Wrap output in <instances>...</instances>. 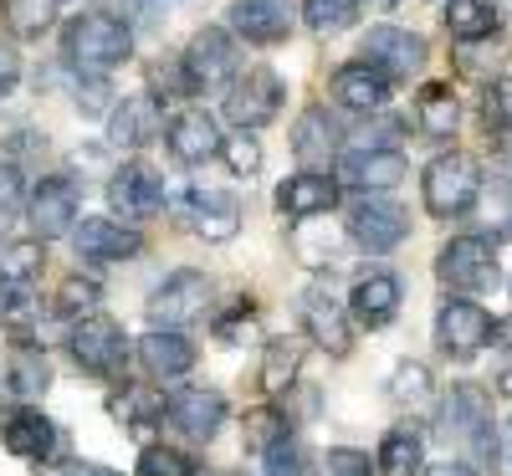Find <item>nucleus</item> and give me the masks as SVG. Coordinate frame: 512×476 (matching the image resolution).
<instances>
[{"label":"nucleus","instance_id":"1","mask_svg":"<svg viewBox=\"0 0 512 476\" xmlns=\"http://www.w3.org/2000/svg\"><path fill=\"white\" fill-rule=\"evenodd\" d=\"M62 52H67V62H72L82 77H108L113 67L128 62V52H134V36H128V26H123L118 16L93 11V16L67 21Z\"/></svg>","mask_w":512,"mask_h":476},{"label":"nucleus","instance_id":"2","mask_svg":"<svg viewBox=\"0 0 512 476\" xmlns=\"http://www.w3.org/2000/svg\"><path fill=\"white\" fill-rule=\"evenodd\" d=\"M420 190H425V210H431L436 221H456V215H466L477 205L482 169H477V159H466V154H441V159L425 164Z\"/></svg>","mask_w":512,"mask_h":476},{"label":"nucleus","instance_id":"3","mask_svg":"<svg viewBox=\"0 0 512 476\" xmlns=\"http://www.w3.org/2000/svg\"><path fill=\"white\" fill-rule=\"evenodd\" d=\"M241 72V57H236V41L231 31L221 26H205L190 36V47L180 57V82L185 93H216V88H231Z\"/></svg>","mask_w":512,"mask_h":476},{"label":"nucleus","instance_id":"4","mask_svg":"<svg viewBox=\"0 0 512 476\" xmlns=\"http://www.w3.org/2000/svg\"><path fill=\"white\" fill-rule=\"evenodd\" d=\"M67 354L82 374H93V379H113L128 369V333L103 318V313H88V318H77L72 333H67Z\"/></svg>","mask_w":512,"mask_h":476},{"label":"nucleus","instance_id":"5","mask_svg":"<svg viewBox=\"0 0 512 476\" xmlns=\"http://www.w3.org/2000/svg\"><path fill=\"white\" fill-rule=\"evenodd\" d=\"M436 277L446 292H461V297H472V292H487L497 282V241L492 236H456L441 246L436 256Z\"/></svg>","mask_w":512,"mask_h":476},{"label":"nucleus","instance_id":"6","mask_svg":"<svg viewBox=\"0 0 512 476\" xmlns=\"http://www.w3.org/2000/svg\"><path fill=\"white\" fill-rule=\"evenodd\" d=\"M492 338H497V323H492V313L482 308V302H472V297H446L441 302V313H436V343H441V354L477 359Z\"/></svg>","mask_w":512,"mask_h":476},{"label":"nucleus","instance_id":"7","mask_svg":"<svg viewBox=\"0 0 512 476\" xmlns=\"http://www.w3.org/2000/svg\"><path fill=\"white\" fill-rule=\"evenodd\" d=\"M175 221H185L200 241H231L241 231V205L231 190L216 185H185L175 195Z\"/></svg>","mask_w":512,"mask_h":476},{"label":"nucleus","instance_id":"8","mask_svg":"<svg viewBox=\"0 0 512 476\" xmlns=\"http://www.w3.org/2000/svg\"><path fill=\"white\" fill-rule=\"evenodd\" d=\"M441 430L446 436H456L466 451H472L477 461H492L497 446H492V405L477 384H456L446 405H441Z\"/></svg>","mask_w":512,"mask_h":476},{"label":"nucleus","instance_id":"9","mask_svg":"<svg viewBox=\"0 0 512 476\" xmlns=\"http://www.w3.org/2000/svg\"><path fill=\"white\" fill-rule=\"evenodd\" d=\"M297 313H303V328H308V338L318 343L323 354L344 359V354L354 349V323H349V313H344V302L328 292V282L303 287V297H297Z\"/></svg>","mask_w":512,"mask_h":476},{"label":"nucleus","instance_id":"10","mask_svg":"<svg viewBox=\"0 0 512 476\" xmlns=\"http://www.w3.org/2000/svg\"><path fill=\"white\" fill-rule=\"evenodd\" d=\"M277 108H282V77L272 67H246L226 88V118L236 128H262L277 118Z\"/></svg>","mask_w":512,"mask_h":476},{"label":"nucleus","instance_id":"11","mask_svg":"<svg viewBox=\"0 0 512 476\" xmlns=\"http://www.w3.org/2000/svg\"><path fill=\"white\" fill-rule=\"evenodd\" d=\"M410 231V215L395 205V200H379V195H364L349 205V241L364 246L369 256H384L395 251Z\"/></svg>","mask_w":512,"mask_h":476},{"label":"nucleus","instance_id":"12","mask_svg":"<svg viewBox=\"0 0 512 476\" xmlns=\"http://www.w3.org/2000/svg\"><path fill=\"white\" fill-rule=\"evenodd\" d=\"M205 308H210V277L195 267H180L149 297V323L154 328H185V323L205 318Z\"/></svg>","mask_w":512,"mask_h":476},{"label":"nucleus","instance_id":"13","mask_svg":"<svg viewBox=\"0 0 512 476\" xmlns=\"http://www.w3.org/2000/svg\"><path fill=\"white\" fill-rule=\"evenodd\" d=\"M77 185L67 175H47V180H36L31 185V200H26V215H31V231L36 241H52V236H67L77 231Z\"/></svg>","mask_w":512,"mask_h":476},{"label":"nucleus","instance_id":"14","mask_svg":"<svg viewBox=\"0 0 512 476\" xmlns=\"http://www.w3.org/2000/svg\"><path fill=\"white\" fill-rule=\"evenodd\" d=\"M108 205H113V221H128V226L149 221V215L164 210V180L149 164H123L108 180Z\"/></svg>","mask_w":512,"mask_h":476},{"label":"nucleus","instance_id":"15","mask_svg":"<svg viewBox=\"0 0 512 476\" xmlns=\"http://www.w3.org/2000/svg\"><path fill=\"white\" fill-rule=\"evenodd\" d=\"M333 180L344 190H364V195L395 190L405 180V154L400 149H344L338 154V175Z\"/></svg>","mask_w":512,"mask_h":476},{"label":"nucleus","instance_id":"16","mask_svg":"<svg viewBox=\"0 0 512 476\" xmlns=\"http://www.w3.org/2000/svg\"><path fill=\"white\" fill-rule=\"evenodd\" d=\"M164 420L190 441H210L226 425V395H216V389H175L164 400Z\"/></svg>","mask_w":512,"mask_h":476},{"label":"nucleus","instance_id":"17","mask_svg":"<svg viewBox=\"0 0 512 476\" xmlns=\"http://www.w3.org/2000/svg\"><path fill=\"white\" fill-rule=\"evenodd\" d=\"M0 441H6V451L21 456V461H57V456H62V430L41 415V410H31V405H21V410L6 415V425H0Z\"/></svg>","mask_w":512,"mask_h":476},{"label":"nucleus","instance_id":"18","mask_svg":"<svg viewBox=\"0 0 512 476\" xmlns=\"http://www.w3.org/2000/svg\"><path fill=\"white\" fill-rule=\"evenodd\" d=\"M364 62L379 67L390 82L395 77H410V72L425 67V41L415 31H405V26H374L364 36Z\"/></svg>","mask_w":512,"mask_h":476},{"label":"nucleus","instance_id":"19","mask_svg":"<svg viewBox=\"0 0 512 476\" xmlns=\"http://www.w3.org/2000/svg\"><path fill=\"white\" fill-rule=\"evenodd\" d=\"M400 297H405V287H400V277H395L390 267H369V272L354 282V292H349V313H354L364 328H384V323H395Z\"/></svg>","mask_w":512,"mask_h":476},{"label":"nucleus","instance_id":"20","mask_svg":"<svg viewBox=\"0 0 512 476\" xmlns=\"http://www.w3.org/2000/svg\"><path fill=\"white\" fill-rule=\"evenodd\" d=\"M134 354H139L144 374L159 379V384H169V379H180V374L195 369V343H190L180 328H149V333L139 338Z\"/></svg>","mask_w":512,"mask_h":476},{"label":"nucleus","instance_id":"21","mask_svg":"<svg viewBox=\"0 0 512 476\" xmlns=\"http://www.w3.org/2000/svg\"><path fill=\"white\" fill-rule=\"evenodd\" d=\"M338 185L333 175H318V169H303V175H292L277 185V215L282 221H308V215H323L338 205Z\"/></svg>","mask_w":512,"mask_h":476},{"label":"nucleus","instance_id":"22","mask_svg":"<svg viewBox=\"0 0 512 476\" xmlns=\"http://www.w3.org/2000/svg\"><path fill=\"white\" fill-rule=\"evenodd\" d=\"M221 128L205 108H185L169 118V154L180 164H205V159H221Z\"/></svg>","mask_w":512,"mask_h":476},{"label":"nucleus","instance_id":"23","mask_svg":"<svg viewBox=\"0 0 512 476\" xmlns=\"http://www.w3.org/2000/svg\"><path fill=\"white\" fill-rule=\"evenodd\" d=\"M333 98H338V108L364 113V118L384 113V103H390V77L369 62H349V67L333 72Z\"/></svg>","mask_w":512,"mask_h":476},{"label":"nucleus","instance_id":"24","mask_svg":"<svg viewBox=\"0 0 512 476\" xmlns=\"http://www.w3.org/2000/svg\"><path fill=\"white\" fill-rule=\"evenodd\" d=\"M77 241V256L82 262H123V256H134L144 241L139 231H128V221H108V215H93V221H82L72 231Z\"/></svg>","mask_w":512,"mask_h":476},{"label":"nucleus","instance_id":"25","mask_svg":"<svg viewBox=\"0 0 512 476\" xmlns=\"http://www.w3.org/2000/svg\"><path fill=\"white\" fill-rule=\"evenodd\" d=\"M231 31L246 36L251 47H277V41H287L292 21H287L282 0H236L231 6Z\"/></svg>","mask_w":512,"mask_h":476},{"label":"nucleus","instance_id":"26","mask_svg":"<svg viewBox=\"0 0 512 476\" xmlns=\"http://www.w3.org/2000/svg\"><path fill=\"white\" fill-rule=\"evenodd\" d=\"M344 134H338V123L328 108H303L292 123V154L303 159V164H323V159H338L344 149Z\"/></svg>","mask_w":512,"mask_h":476},{"label":"nucleus","instance_id":"27","mask_svg":"<svg viewBox=\"0 0 512 476\" xmlns=\"http://www.w3.org/2000/svg\"><path fill=\"white\" fill-rule=\"evenodd\" d=\"M154 128H159V103L154 98H123L108 118V139L113 149H139L154 139Z\"/></svg>","mask_w":512,"mask_h":476},{"label":"nucleus","instance_id":"28","mask_svg":"<svg viewBox=\"0 0 512 476\" xmlns=\"http://www.w3.org/2000/svg\"><path fill=\"white\" fill-rule=\"evenodd\" d=\"M379 476H425V436L415 425H395L379 441Z\"/></svg>","mask_w":512,"mask_h":476},{"label":"nucleus","instance_id":"29","mask_svg":"<svg viewBox=\"0 0 512 476\" xmlns=\"http://www.w3.org/2000/svg\"><path fill=\"white\" fill-rule=\"evenodd\" d=\"M497 26H502L497 0H451L446 6V31L456 41H487L497 36Z\"/></svg>","mask_w":512,"mask_h":476},{"label":"nucleus","instance_id":"30","mask_svg":"<svg viewBox=\"0 0 512 476\" xmlns=\"http://www.w3.org/2000/svg\"><path fill=\"white\" fill-rule=\"evenodd\" d=\"M415 123H420V134H431V139L456 134L461 108H456V93L446 88V82H431V88H420V98H415Z\"/></svg>","mask_w":512,"mask_h":476},{"label":"nucleus","instance_id":"31","mask_svg":"<svg viewBox=\"0 0 512 476\" xmlns=\"http://www.w3.org/2000/svg\"><path fill=\"white\" fill-rule=\"evenodd\" d=\"M6 369H11V384H16V400H36L41 389H47V379H52L47 354H41L31 338H16V343H11Z\"/></svg>","mask_w":512,"mask_h":476},{"label":"nucleus","instance_id":"32","mask_svg":"<svg viewBox=\"0 0 512 476\" xmlns=\"http://www.w3.org/2000/svg\"><path fill=\"white\" fill-rule=\"evenodd\" d=\"M297 369H303V343H297V338H272L267 354H262V389H267L272 400L287 395Z\"/></svg>","mask_w":512,"mask_h":476},{"label":"nucleus","instance_id":"33","mask_svg":"<svg viewBox=\"0 0 512 476\" xmlns=\"http://www.w3.org/2000/svg\"><path fill=\"white\" fill-rule=\"evenodd\" d=\"M98 302H103V282L98 277H82V272H72V277H62V287H57V318H88V313H98Z\"/></svg>","mask_w":512,"mask_h":476},{"label":"nucleus","instance_id":"34","mask_svg":"<svg viewBox=\"0 0 512 476\" xmlns=\"http://www.w3.org/2000/svg\"><path fill=\"white\" fill-rule=\"evenodd\" d=\"M36 318V287L31 277H0V323L26 328Z\"/></svg>","mask_w":512,"mask_h":476},{"label":"nucleus","instance_id":"35","mask_svg":"<svg viewBox=\"0 0 512 476\" xmlns=\"http://www.w3.org/2000/svg\"><path fill=\"white\" fill-rule=\"evenodd\" d=\"M287 436H292V425H287V415H282L277 405H262V410L246 415V446H251V451L267 456V451H272L277 441H287Z\"/></svg>","mask_w":512,"mask_h":476},{"label":"nucleus","instance_id":"36","mask_svg":"<svg viewBox=\"0 0 512 476\" xmlns=\"http://www.w3.org/2000/svg\"><path fill=\"white\" fill-rule=\"evenodd\" d=\"M354 16H359V0H303V21L318 36H333V31L354 26Z\"/></svg>","mask_w":512,"mask_h":476},{"label":"nucleus","instance_id":"37","mask_svg":"<svg viewBox=\"0 0 512 476\" xmlns=\"http://www.w3.org/2000/svg\"><path fill=\"white\" fill-rule=\"evenodd\" d=\"M395 405H410V410H420L425 400H431V369L425 364H400L395 374H390V389H384Z\"/></svg>","mask_w":512,"mask_h":476},{"label":"nucleus","instance_id":"38","mask_svg":"<svg viewBox=\"0 0 512 476\" xmlns=\"http://www.w3.org/2000/svg\"><path fill=\"white\" fill-rule=\"evenodd\" d=\"M134 476H200V466H195V456H185L175 446H144Z\"/></svg>","mask_w":512,"mask_h":476},{"label":"nucleus","instance_id":"39","mask_svg":"<svg viewBox=\"0 0 512 476\" xmlns=\"http://www.w3.org/2000/svg\"><path fill=\"white\" fill-rule=\"evenodd\" d=\"M57 16V0H6V26L16 36H41Z\"/></svg>","mask_w":512,"mask_h":476},{"label":"nucleus","instance_id":"40","mask_svg":"<svg viewBox=\"0 0 512 476\" xmlns=\"http://www.w3.org/2000/svg\"><path fill=\"white\" fill-rule=\"evenodd\" d=\"M113 415H118L128 430H139V436H149L154 415H164V400L144 395V389H123V400H113Z\"/></svg>","mask_w":512,"mask_h":476},{"label":"nucleus","instance_id":"41","mask_svg":"<svg viewBox=\"0 0 512 476\" xmlns=\"http://www.w3.org/2000/svg\"><path fill=\"white\" fill-rule=\"evenodd\" d=\"M221 159H226V169H231V175L251 180L256 169H262V144H256V134H251V128H236V134L221 144Z\"/></svg>","mask_w":512,"mask_h":476},{"label":"nucleus","instance_id":"42","mask_svg":"<svg viewBox=\"0 0 512 476\" xmlns=\"http://www.w3.org/2000/svg\"><path fill=\"white\" fill-rule=\"evenodd\" d=\"M26 205V185H21V169L11 159H0V241H6V231L16 226V215Z\"/></svg>","mask_w":512,"mask_h":476},{"label":"nucleus","instance_id":"43","mask_svg":"<svg viewBox=\"0 0 512 476\" xmlns=\"http://www.w3.org/2000/svg\"><path fill=\"white\" fill-rule=\"evenodd\" d=\"M482 118H487V128H497V134H512V77L487 82V93H482Z\"/></svg>","mask_w":512,"mask_h":476},{"label":"nucleus","instance_id":"44","mask_svg":"<svg viewBox=\"0 0 512 476\" xmlns=\"http://www.w3.org/2000/svg\"><path fill=\"white\" fill-rule=\"evenodd\" d=\"M267 476H313V456L303 451V441H277L267 451Z\"/></svg>","mask_w":512,"mask_h":476},{"label":"nucleus","instance_id":"45","mask_svg":"<svg viewBox=\"0 0 512 476\" xmlns=\"http://www.w3.org/2000/svg\"><path fill=\"white\" fill-rule=\"evenodd\" d=\"M41 272V241H0V277Z\"/></svg>","mask_w":512,"mask_h":476},{"label":"nucleus","instance_id":"46","mask_svg":"<svg viewBox=\"0 0 512 476\" xmlns=\"http://www.w3.org/2000/svg\"><path fill=\"white\" fill-rule=\"evenodd\" d=\"M395 144H400V118H384V113H374V123L349 134V149H395Z\"/></svg>","mask_w":512,"mask_h":476},{"label":"nucleus","instance_id":"47","mask_svg":"<svg viewBox=\"0 0 512 476\" xmlns=\"http://www.w3.org/2000/svg\"><path fill=\"white\" fill-rule=\"evenodd\" d=\"M328 476H374V466H369V456L354 451V446H333V451H328Z\"/></svg>","mask_w":512,"mask_h":476},{"label":"nucleus","instance_id":"48","mask_svg":"<svg viewBox=\"0 0 512 476\" xmlns=\"http://www.w3.org/2000/svg\"><path fill=\"white\" fill-rule=\"evenodd\" d=\"M216 333H221V338H246V333H256V313H251V302H246V308H231V318H221V323H216Z\"/></svg>","mask_w":512,"mask_h":476},{"label":"nucleus","instance_id":"49","mask_svg":"<svg viewBox=\"0 0 512 476\" xmlns=\"http://www.w3.org/2000/svg\"><path fill=\"white\" fill-rule=\"evenodd\" d=\"M16 82H21V57H16L11 41H0V98H6Z\"/></svg>","mask_w":512,"mask_h":476},{"label":"nucleus","instance_id":"50","mask_svg":"<svg viewBox=\"0 0 512 476\" xmlns=\"http://www.w3.org/2000/svg\"><path fill=\"white\" fill-rule=\"evenodd\" d=\"M497 476H512V420H502V436H497Z\"/></svg>","mask_w":512,"mask_h":476},{"label":"nucleus","instance_id":"51","mask_svg":"<svg viewBox=\"0 0 512 476\" xmlns=\"http://www.w3.org/2000/svg\"><path fill=\"white\" fill-rule=\"evenodd\" d=\"M103 93H108V88H103L98 77L88 82V88H77V103H82V113H103V103H108Z\"/></svg>","mask_w":512,"mask_h":476},{"label":"nucleus","instance_id":"52","mask_svg":"<svg viewBox=\"0 0 512 476\" xmlns=\"http://www.w3.org/2000/svg\"><path fill=\"white\" fill-rule=\"evenodd\" d=\"M425 476H477L472 461H441V466H425Z\"/></svg>","mask_w":512,"mask_h":476},{"label":"nucleus","instance_id":"53","mask_svg":"<svg viewBox=\"0 0 512 476\" xmlns=\"http://www.w3.org/2000/svg\"><path fill=\"white\" fill-rule=\"evenodd\" d=\"M67 476H118V471H108V466H98V461H72Z\"/></svg>","mask_w":512,"mask_h":476},{"label":"nucleus","instance_id":"54","mask_svg":"<svg viewBox=\"0 0 512 476\" xmlns=\"http://www.w3.org/2000/svg\"><path fill=\"white\" fill-rule=\"evenodd\" d=\"M16 400V384H11V369H0V405Z\"/></svg>","mask_w":512,"mask_h":476},{"label":"nucleus","instance_id":"55","mask_svg":"<svg viewBox=\"0 0 512 476\" xmlns=\"http://www.w3.org/2000/svg\"><path fill=\"white\" fill-rule=\"evenodd\" d=\"M497 395H507V400H512V364H502V369H497Z\"/></svg>","mask_w":512,"mask_h":476},{"label":"nucleus","instance_id":"56","mask_svg":"<svg viewBox=\"0 0 512 476\" xmlns=\"http://www.w3.org/2000/svg\"><path fill=\"white\" fill-rule=\"evenodd\" d=\"M369 6H374V11H395V6H400V0H369Z\"/></svg>","mask_w":512,"mask_h":476},{"label":"nucleus","instance_id":"57","mask_svg":"<svg viewBox=\"0 0 512 476\" xmlns=\"http://www.w3.org/2000/svg\"><path fill=\"white\" fill-rule=\"evenodd\" d=\"M497 338H502V343H512V323H502V328H497Z\"/></svg>","mask_w":512,"mask_h":476}]
</instances>
